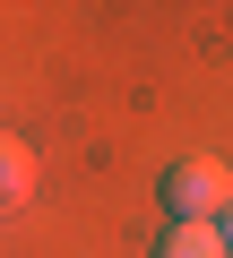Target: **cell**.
Segmentation results:
<instances>
[{"instance_id": "obj_2", "label": "cell", "mask_w": 233, "mask_h": 258, "mask_svg": "<svg viewBox=\"0 0 233 258\" xmlns=\"http://www.w3.org/2000/svg\"><path fill=\"white\" fill-rule=\"evenodd\" d=\"M18 198H35V147L0 129V207H18Z\"/></svg>"}, {"instance_id": "obj_3", "label": "cell", "mask_w": 233, "mask_h": 258, "mask_svg": "<svg viewBox=\"0 0 233 258\" xmlns=\"http://www.w3.org/2000/svg\"><path fill=\"white\" fill-rule=\"evenodd\" d=\"M156 258H233V249H224V224H173Z\"/></svg>"}, {"instance_id": "obj_1", "label": "cell", "mask_w": 233, "mask_h": 258, "mask_svg": "<svg viewBox=\"0 0 233 258\" xmlns=\"http://www.w3.org/2000/svg\"><path fill=\"white\" fill-rule=\"evenodd\" d=\"M164 207H173V224H216V215H233V172H224V155L173 164V172H164Z\"/></svg>"}, {"instance_id": "obj_4", "label": "cell", "mask_w": 233, "mask_h": 258, "mask_svg": "<svg viewBox=\"0 0 233 258\" xmlns=\"http://www.w3.org/2000/svg\"><path fill=\"white\" fill-rule=\"evenodd\" d=\"M224 249H233V215H224Z\"/></svg>"}]
</instances>
